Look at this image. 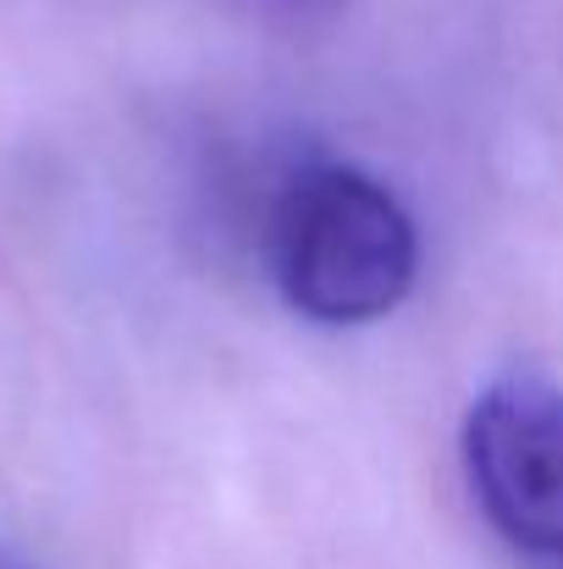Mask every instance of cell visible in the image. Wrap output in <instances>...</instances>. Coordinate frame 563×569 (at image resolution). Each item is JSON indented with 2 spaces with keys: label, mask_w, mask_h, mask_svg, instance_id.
<instances>
[{
  "label": "cell",
  "mask_w": 563,
  "mask_h": 569,
  "mask_svg": "<svg viewBox=\"0 0 563 569\" xmlns=\"http://www.w3.org/2000/svg\"><path fill=\"white\" fill-rule=\"evenodd\" d=\"M271 282L315 327H371L420 277V232L403 199L349 161H315L271 204Z\"/></svg>",
  "instance_id": "6da1fadb"
},
{
  "label": "cell",
  "mask_w": 563,
  "mask_h": 569,
  "mask_svg": "<svg viewBox=\"0 0 563 569\" xmlns=\"http://www.w3.org/2000/svg\"><path fill=\"white\" fill-rule=\"evenodd\" d=\"M459 448L492 531L531 559L563 565V387L536 371L486 381Z\"/></svg>",
  "instance_id": "7a4b0ae2"
},
{
  "label": "cell",
  "mask_w": 563,
  "mask_h": 569,
  "mask_svg": "<svg viewBox=\"0 0 563 569\" xmlns=\"http://www.w3.org/2000/svg\"><path fill=\"white\" fill-rule=\"evenodd\" d=\"M338 0H277V11H293V17H310V11H332Z\"/></svg>",
  "instance_id": "3957f363"
},
{
  "label": "cell",
  "mask_w": 563,
  "mask_h": 569,
  "mask_svg": "<svg viewBox=\"0 0 563 569\" xmlns=\"http://www.w3.org/2000/svg\"><path fill=\"white\" fill-rule=\"evenodd\" d=\"M0 569H39L33 559H22L17 548H0Z\"/></svg>",
  "instance_id": "277c9868"
}]
</instances>
